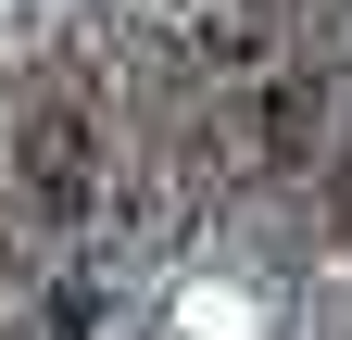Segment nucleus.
<instances>
[{"label": "nucleus", "instance_id": "nucleus-1", "mask_svg": "<svg viewBox=\"0 0 352 340\" xmlns=\"http://www.w3.org/2000/svg\"><path fill=\"white\" fill-rule=\"evenodd\" d=\"M76 151H88V126H76V114H51V126L25 139V189L51 202V215H76V202H88V164H76Z\"/></svg>", "mask_w": 352, "mask_h": 340}]
</instances>
